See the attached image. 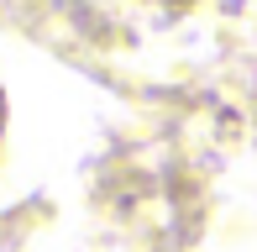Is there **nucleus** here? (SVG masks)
Instances as JSON below:
<instances>
[{"label": "nucleus", "mask_w": 257, "mask_h": 252, "mask_svg": "<svg viewBox=\"0 0 257 252\" xmlns=\"http://www.w3.org/2000/svg\"><path fill=\"white\" fill-rule=\"evenodd\" d=\"M0 126H6V105H0Z\"/></svg>", "instance_id": "f257e3e1"}]
</instances>
